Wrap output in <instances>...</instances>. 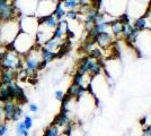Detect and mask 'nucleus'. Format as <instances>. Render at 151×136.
Masks as SVG:
<instances>
[{"label":"nucleus","mask_w":151,"mask_h":136,"mask_svg":"<svg viewBox=\"0 0 151 136\" xmlns=\"http://www.w3.org/2000/svg\"><path fill=\"white\" fill-rule=\"evenodd\" d=\"M60 134H62L61 128L58 127L57 125H54V124H51L50 126L44 130L43 136H59Z\"/></svg>","instance_id":"obj_20"},{"label":"nucleus","mask_w":151,"mask_h":136,"mask_svg":"<svg viewBox=\"0 0 151 136\" xmlns=\"http://www.w3.org/2000/svg\"><path fill=\"white\" fill-rule=\"evenodd\" d=\"M133 26H134V28H135L137 31H139V32L145 31V28H147V26H148L147 17L143 16V17H139V18H137L135 22H134V24H133Z\"/></svg>","instance_id":"obj_21"},{"label":"nucleus","mask_w":151,"mask_h":136,"mask_svg":"<svg viewBox=\"0 0 151 136\" xmlns=\"http://www.w3.org/2000/svg\"><path fill=\"white\" fill-rule=\"evenodd\" d=\"M35 45H36L35 35H32V34L20 31L18 33V35L16 36V39L14 40L12 45H9L8 48L14 49L16 52H18L19 55L24 56L31 50L32 48H34Z\"/></svg>","instance_id":"obj_3"},{"label":"nucleus","mask_w":151,"mask_h":136,"mask_svg":"<svg viewBox=\"0 0 151 136\" xmlns=\"http://www.w3.org/2000/svg\"><path fill=\"white\" fill-rule=\"evenodd\" d=\"M87 93V89L86 87H83L81 85H77V84H72L69 86V89L67 91V95H69L70 97H73L76 100H78V99H80L85 94Z\"/></svg>","instance_id":"obj_13"},{"label":"nucleus","mask_w":151,"mask_h":136,"mask_svg":"<svg viewBox=\"0 0 151 136\" xmlns=\"http://www.w3.org/2000/svg\"><path fill=\"white\" fill-rule=\"evenodd\" d=\"M0 68L1 71H13L23 69V56L14 49H8L2 56V58L0 59Z\"/></svg>","instance_id":"obj_4"},{"label":"nucleus","mask_w":151,"mask_h":136,"mask_svg":"<svg viewBox=\"0 0 151 136\" xmlns=\"http://www.w3.org/2000/svg\"><path fill=\"white\" fill-rule=\"evenodd\" d=\"M18 104L14 101H9L4 103V115H5V120L6 121H12V118L14 116V112L16 110Z\"/></svg>","instance_id":"obj_14"},{"label":"nucleus","mask_w":151,"mask_h":136,"mask_svg":"<svg viewBox=\"0 0 151 136\" xmlns=\"http://www.w3.org/2000/svg\"><path fill=\"white\" fill-rule=\"evenodd\" d=\"M94 40L96 42V44L98 45L101 50H104V49L113 47L114 41L116 40V38L109 31H106V32H103L99 35H97Z\"/></svg>","instance_id":"obj_10"},{"label":"nucleus","mask_w":151,"mask_h":136,"mask_svg":"<svg viewBox=\"0 0 151 136\" xmlns=\"http://www.w3.org/2000/svg\"><path fill=\"white\" fill-rule=\"evenodd\" d=\"M65 14H67V9L63 7L62 2H61V1H57V4H55V9H54L53 15L57 17L58 20H62L65 18Z\"/></svg>","instance_id":"obj_18"},{"label":"nucleus","mask_w":151,"mask_h":136,"mask_svg":"<svg viewBox=\"0 0 151 136\" xmlns=\"http://www.w3.org/2000/svg\"><path fill=\"white\" fill-rule=\"evenodd\" d=\"M9 101H13V97L10 95V92L8 90L7 85L5 86H0V102L1 103H6Z\"/></svg>","instance_id":"obj_19"},{"label":"nucleus","mask_w":151,"mask_h":136,"mask_svg":"<svg viewBox=\"0 0 151 136\" xmlns=\"http://www.w3.org/2000/svg\"><path fill=\"white\" fill-rule=\"evenodd\" d=\"M123 23L120 20H114L109 23V30L111 33L113 34L116 39H119L122 36V33H123Z\"/></svg>","instance_id":"obj_16"},{"label":"nucleus","mask_w":151,"mask_h":136,"mask_svg":"<svg viewBox=\"0 0 151 136\" xmlns=\"http://www.w3.org/2000/svg\"><path fill=\"white\" fill-rule=\"evenodd\" d=\"M37 4L38 0H16L15 1L16 8L22 16L35 15Z\"/></svg>","instance_id":"obj_8"},{"label":"nucleus","mask_w":151,"mask_h":136,"mask_svg":"<svg viewBox=\"0 0 151 136\" xmlns=\"http://www.w3.org/2000/svg\"><path fill=\"white\" fill-rule=\"evenodd\" d=\"M54 125H57L58 127H60L61 129H64L68 125L71 124V118H70V111L63 110L61 109L60 113H58V116L54 118L53 123Z\"/></svg>","instance_id":"obj_11"},{"label":"nucleus","mask_w":151,"mask_h":136,"mask_svg":"<svg viewBox=\"0 0 151 136\" xmlns=\"http://www.w3.org/2000/svg\"><path fill=\"white\" fill-rule=\"evenodd\" d=\"M28 110H29V112H32V113L36 115V113H38V111H40V107H38L35 102H31V103L28 104Z\"/></svg>","instance_id":"obj_26"},{"label":"nucleus","mask_w":151,"mask_h":136,"mask_svg":"<svg viewBox=\"0 0 151 136\" xmlns=\"http://www.w3.org/2000/svg\"><path fill=\"white\" fill-rule=\"evenodd\" d=\"M41 56H42V63H41V68L40 69H43L50 64L51 61H53L57 58L58 53L54 51H51L44 47H41Z\"/></svg>","instance_id":"obj_12"},{"label":"nucleus","mask_w":151,"mask_h":136,"mask_svg":"<svg viewBox=\"0 0 151 136\" xmlns=\"http://www.w3.org/2000/svg\"><path fill=\"white\" fill-rule=\"evenodd\" d=\"M8 130H9V126H8L7 121L0 123V136H6Z\"/></svg>","instance_id":"obj_25"},{"label":"nucleus","mask_w":151,"mask_h":136,"mask_svg":"<svg viewBox=\"0 0 151 136\" xmlns=\"http://www.w3.org/2000/svg\"><path fill=\"white\" fill-rule=\"evenodd\" d=\"M15 132H16V135L17 136H29L31 135L29 130H27L25 128V126H24L23 121H17Z\"/></svg>","instance_id":"obj_22"},{"label":"nucleus","mask_w":151,"mask_h":136,"mask_svg":"<svg viewBox=\"0 0 151 136\" xmlns=\"http://www.w3.org/2000/svg\"><path fill=\"white\" fill-rule=\"evenodd\" d=\"M64 97H65V93L62 90H57L54 92V97L57 99L58 101H60V102L64 99Z\"/></svg>","instance_id":"obj_27"},{"label":"nucleus","mask_w":151,"mask_h":136,"mask_svg":"<svg viewBox=\"0 0 151 136\" xmlns=\"http://www.w3.org/2000/svg\"><path fill=\"white\" fill-rule=\"evenodd\" d=\"M59 136H70V135H68V134H64V133H62V134H60Z\"/></svg>","instance_id":"obj_31"},{"label":"nucleus","mask_w":151,"mask_h":136,"mask_svg":"<svg viewBox=\"0 0 151 136\" xmlns=\"http://www.w3.org/2000/svg\"><path fill=\"white\" fill-rule=\"evenodd\" d=\"M5 120V115H4V103L0 102V123H4Z\"/></svg>","instance_id":"obj_28"},{"label":"nucleus","mask_w":151,"mask_h":136,"mask_svg":"<svg viewBox=\"0 0 151 136\" xmlns=\"http://www.w3.org/2000/svg\"><path fill=\"white\" fill-rule=\"evenodd\" d=\"M16 71H1L0 74V86H5L15 81Z\"/></svg>","instance_id":"obj_15"},{"label":"nucleus","mask_w":151,"mask_h":136,"mask_svg":"<svg viewBox=\"0 0 151 136\" xmlns=\"http://www.w3.org/2000/svg\"><path fill=\"white\" fill-rule=\"evenodd\" d=\"M103 71V65H101L99 59H95L93 57L86 56L79 60L78 66H77V73L80 74H89L93 77H96L99 75Z\"/></svg>","instance_id":"obj_5"},{"label":"nucleus","mask_w":151,"mask_h":136,"mask_svg":"<svg viewBox=\"0 0 151 136\" xmlns=\"http://www.w3.org/2000/svg\"><path fill=\"white\" fill-rule=\"evenodd\" d=\"M19 32V20L14 18L7 22H2L0 24V45H4L6 48L12 45Z\"/></svg>","instance_id":"obj_1"},{"label":"nucleus","mask_w":151,"mask_h":136,"mask_svg":"<svg viewBox=\"0 0 151 136\" xmlns=\"http://www.w3.org/2000/svg\"><path fill=\"white\" fill-rule=\"evenodd\" d=\"M6 47H4V45H0V59L2 58V56L5 55V52H6Z\"/></svg>","instance_id":"obj_30"},{"label":"nucleus","mask_w":151,"mask_h":136,"mask_svg":"<svg viewBox=\"0 0 151 136\" xmlns=\"http://www.w3.org/2000/svg\"><path fill=\"white\" fill-rule=\"evenodd\" d=\"M18 10L15 5V0H0V20L7 22L16 18Z\"/></svg>","instance_id":"obj_6"},{"label":"nucleus","mask_w":151,"mask_h":136,"mask_svg":"<svg viewBox=\"0 0 151 136\" xmlns=\"http://www.w3.org/2000/svg\"><path fill=\"white\" fill-rule=\"evenodd\" d=\"M24 117V110H23V108H22V105L18 104L17 105V108H16V110L14 112V116L12 118V121H15V123H17L20 120V118H23Z\"/></svg>","instance_id":"obj_23"},{"label":"nucleus","mask_w":151,"mask_h":136,"mask_svg":"<svg viewBox=\"0 0 151 136\" xmlns=\"http://www.w3.org/2000/svg\"><path fill=\"white\" fill-rule=\"evenodd\" d=\"M41 47L42 45L36 44L26 55L23 56V69L27 73V75H34L41 68V63H42Z\"/></svg>","instance_id":"obj_2"},{"label":"nucleus","mask_w":151,"mask_h":136,"mask_svg":"<svg viewBox=\"0 0 151 136\" xmlns=\"http://www.w3.org/2000/svg\"><path fill=\"white\" fill-rule=\"evenodd\" d=\"M23 124H24V126H25L26 129L31 130L32 127H33V124H34L33 118H32L29 115H24V117H23Z\"/></svg>","instance_id":"obj_24"},{"label":"nucleus","mask_w":151,"mask_h":136,"mask_svg":"<svg viewBox=\"0 0 151 136\" xmlns=\"http://www.w3.org/2000/svg\"><path fill=\"white\" fill-rule=\"evenodd\" d=\"M55 4H57V1H54V0H40L37 7H36L35 16L44 17V16L53 15L54 9H55Z\"/></svg>","instance_id":"obj_9"},{"label":"nucleus","mask_w":151,"mask_h":136,"mask_svg":"<svg viewBox=\"0 0 151 136\" xmlns=\"http://www.w3.org/2000/svg\"><path fill=\"white\" fill-rule=\"evenodd\" d=\"M149 13L151 14V4H150V5H149Z\"/></svg>","instance_id":"obj_32"},{"label":"nucleus","mask_w":151,"mask_h":136,"mask_svg":"<svg viewBox=\"0 0 151 136\" xmlns=\"http://www.w3.org/2000/svg\"><path fill=\"white\" fill-rule=\"evenodd\" d=\"M62 43H63V40L51 38V39L47 40V41H46L42 47H44V48L49 49V50H51V51H54V52H57L58 53V51L60 50V48H61Z\"/></svg>","instance_id":"obj_17"},{"label":"nucleus","mask_w":151,"mask_h":136,"mask_svg":"<svg viewBox=\"0 0 151 136\" xmlns=\"http://www.w3.org/2000/svg\"><path fill=\"white\" fill-rule=\"evenodd\" d=\"M142 136H151V125H149L145 130H143V134Z\"/></svg>","instance_id":"obj_29"},{"label":"nucleus","mask_w":151,"mask_h":136,"mask_svg":"<svg viewBox=\"0 0 151 136\" xmlns=\"http://www.w3.org/2000/svg\"><path fill=\"white\" fill-rule=\"evenodd\" d=\"M19 27L22 32L35 35L38 28V18L35 15L22 16V18L19 20Z\"/></svg>","instance_id":"obj_7"}]
</instances>
